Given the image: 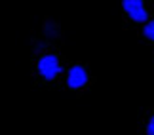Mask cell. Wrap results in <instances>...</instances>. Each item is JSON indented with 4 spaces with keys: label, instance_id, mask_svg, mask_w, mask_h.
<instances>
[{
    "label": "cell",
    "instance_id": "1",
    "mask_svg": "<svg viewBox=\"0 0 154 135\" xmlns=\"http://www.w3.org/2000/svg\"><path fill=\"white\" fill-rule=\"evenodd\" d=\"M38 72L44 76L46 80H53L55 76L61 72V65H59L55 55H44L38 61Z\"/></svg>",
    "mask_w": 154,
    "mask_h": 135
},
{
    "label": "cell",
    "instance_id": "2",
    "mask_svg": "<svg viewBox=\"0 0 154 135\" xmlns=\"http://www.w3.org/2000/svg\"><path fill=\"white\" fill-rule=\"evenodd\" d=\"M122 6L133 21H137V23L146 21V8H145L143 0H122Z\"/></svg>",
    "mask_w": 154,
    "mask_h": 135
},
{
    "label": "cell",
    "instance_id": "3",
    "mask_svg": "<svg viewBox=\"0 0 154 135\" xmlns=\"http://www.w3.org/2000/svg\"><path fill=\"white\" fill-rule=\"evenodd\" d=\"M88 82V72H86V69L84 67H80V65H76L70 69V72H69V78H67V84L69 87H72V90H78V87H82Z\"/></svg>",
    "mask_w": 154,
    "mask_h": 135
},
{
    "label": "cell",
    "instance_id": "4",
    "mask_svg": "<svg viewBox=\"0 0 154 135\" xmlns=\"http://www.w3.org/2000/svg\"><path fill=\"white\" fill-rule=\"evenodd\" d=\"M143 32H145V36H146V38H150L152 42H154V21L146 23V27L143 29Z\"/></svg>",
    "mask_w": 154,
    "mask_h": 135
},
{
    "label": "cell",
    "instance_id": "5",
    "mask_svg": "<svg viewBox=\"0 0 154 135\" xmlns=\"http://www.w3.org/2000/svg\"><path fill=\"white\" fill-rule=\"evenodd\" d=\"M146 133H149V135H154V116L150 118L149 126H146Z\"/></svg>",
    "mask_w": 154,
    "mask_h": 135
}]
</instances>
